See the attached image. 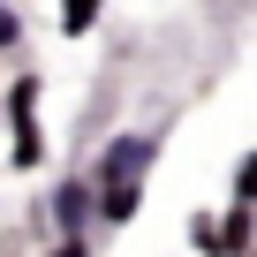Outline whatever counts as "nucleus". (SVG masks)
Masks as SVG:
<instances>
[{
	"instance_id": "nucleus-1",
	"label": "nucleus",
	"mask_w": 257,
	"mask_h": 257,
	"mask_svg": "<svg viewBox=\"0 0 257 257\" xmlns=\"http://www.w3.org/2000/svg\"><path fill=\"white\" fill-rule=\"evenodd\" d=\"M189 249L197 257H242V249H257V204H227L219 219L197 212L189 219Z\"/></svg>"
},
{
	"instance_id": "nucleus-3",
	"label": "nucleus",
	"mask_w": 257,
	"mask_h": 257,
	"mask_svg": "<svg viewBox=\"0 0 257 257\" xmlns=\"http://www.w3.org/2000/svg\"><path fill=\"white\" fill-rule=\"evenodd\" d=\"M53 227H61V234H83V227H91V174L53 182Z\"/></svg>"
},
{
	"instance_id": "nucleus-9",
	"label": "nucleus",
	"mask_w": 257,
	"mask_h": 257,
	"mask_svg": "<svg viewBox=\"0 0 257 257\" xmlns=\"http://www.w3.org/2000/svg\"><path fill=\"white\" fill-rule=\"evenodd\" d=\"M46 257H91V234H61V242H53Z\"/></svg>"
},
{
	"instance_id": "nucleus-4",
	"label": "nucleus",
	"mask_w": 257,
	"mask_h": 257,
	"mask_svg": "<svg viewBox=\"0 0 257 257\" xmlns=\"http://www.w3.org/2000/svg\"><path fill=\"white\" fill-rule=\"evenodd\" d=\"M38 159H46V137H38V113H23V121H16V144H8V167H16V174H31Z\"/></svg>"
},
{
	"instance_id": "nucleus-5",
	"label": "nucleus",
	"mask_w": 257,
	"mask_h": 257,
	"mask_svg": "<svg viewBox=\"0 0 257 257\" xmlns=\"http://www.w3.org/2000/svg\"><path fill=\"white\" fill-rule=\"evenodd\" d=\"M98 16H106V0H61V38H91Z\"/></svg>"
},
{
	"instance_id": "nucleus-2",
	"label": "nucleus",
	"mask_w": 257,
	"mask_h": 257,
	"mask_svg": "<svg viewBox=\"0 0 257 257\" xmlns=\"http://www.w3.org/2000/svg\"><path fill=\"white\" fill-rule=\"evenodd\" d=\"M152 159H159V137H152V128H128V137H113L91 159V182H144Z\"/></svg>"
},
{
	"instance_id": "nucleus-6",
	"label": "nucleus",
	"mask_w": 257,
	"mask_h": 257,
	"mask_svg": "<svg viewBox=\"0 0 257 257\" xmlns=\"http://www.w3.org/2000/svg\"><path fill=\"white\" fill-rule=\"evenodd\" d=\"M38 91H46V76H38V68H23V76L8 83V121H23V113H38Z\"/></svg>"
},
{
	"instance_id": "nucleus-8",
	"label": "nucleus",
	"mask_w": 257,
	"mask_h": 257,
	"mask_svg": "<svg viewBox=\"0 0 257 257\" xmlns=\"http://www.w3.org/2000/svg\"><path fill=\"white\" fill-rule=\"evenodd\" d=\"M16 46H23V16L0 0V53H16Z\"/></svg>"
},
{
	"instance_id": "nucleus-7",
	"label": "nucleus",
	"mask_w": 257,
	"mask_h": 257,
	"mask_svg": "<svg viewBox=\"0 0 257 257\" xmlns=\"http://www.w3.org/2000/svg\"><path fill=\"white\" fill-rule=\"evenodd\" d=\"M234 204H257V152L234 167Z\"/></svg>"
}]
</instances>
